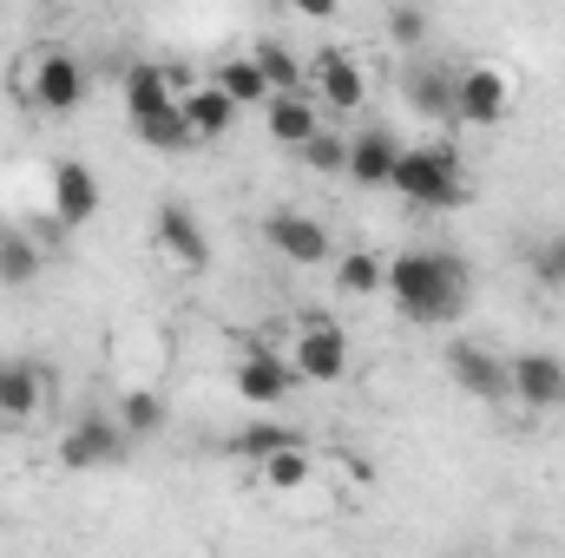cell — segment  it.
<instances>
[{
    "label": "cell",
    "mask_w": 565,
    "mask_h": 558,
    "mask_svg": "<svg viewBox=\"0 0 565 558\" xmlns=\"http://www.w3.org/2000/svg\"><path fill=\"white\" fill-rule=\"evenodd\" d=\"M264 244L277 250L282 264H329V257H335L329 230H322L309 211H270V217H264Z\"/></svg>",
    "instance_id": "obj_11"
},
{
    "label": "cell",
    "mask_w": 565,
    "mask_h": 558,
    "mask_svg": "<svg viewBox=\"0 0 565 558\" xmlns=\"http://www.w3.org/2000/svg\"><path fill=\"white\" fill-rule=\"evenodd\" d=\"M53 217L60 224H93L99 217V178L79 158H60L53 164Z\"/></svg>",
    "instance_id": "obj_16"
},
{
    "label": "cell",
    "mask_w": 565,
    "mask_h": 558,
    "mask_svg": "<svg viewBox=\"0 0 565 558\" xmlns=\"http://www.w3.org/2000/svg\"><path fill=\"white\" fill-rule=\"evenodd\" d=\"M264 132L277 144H289V151H302V144L322 132V112H316V99H302V93H296V99H270V106H264Z\"/></svg>",
    "instance_id": "obj_19"
},
{
    "label": "cell",
    "mask_w": 565,
    "mask_h": 558,
    "mask_svg": "<svg viewBox=\"0 0 565 558\" xmlns=\"http://www.w3.org/2000/svg\"><path fill=\"white\" fill-rule=\"evenodd\" d=\"M388 302L408 315V322H454L460 309H467V264L454 257V250H402V257H388Z\"/></svg>",
    "instance_id": "obj_1"
},
{
    "label": "cell",
    "mask_w": 565,
    "mask_h": 558,
    "mask_svg": "<svg viewBox=\"0 0 565 558\" xmlns=\"http://www.w3.org/2000/svg\"><path fill=\"white\" fill-rule=\"evenodd\" d=\"M257 480H264L270 493H296V486L309 480V447H289V453H270V460L257 466Z\"/></svg>",
    "instance_id": "obj_25"
},
{
    "label": "cell",
    "mask_w": 565,
    "mask_h": 558,
    "mask_svg": "<svg viewBox=\"0 0 565 558\" xmlns=\"http://www.w3.org/2000/svg\"><path fill=\"white\" fill-rule=\"evenodd\" d=\"M119 93H126V119H132V126H145V119H158V112H171V106H178V93H171L164 66H151V60L126 66Z\"/></svg>",
    "instance_id": "obj_17"
},
{
    "label": "cell",
    "mask_w": 565,
    "mask_h": 558,
    "mask_svg": "<svg viewBox=\"0 0 565 558\" xmlns=\"http://www.w3.org/2000/svg\"><path fill=\"white\" fill-rule=\"evenodd\" d=\"M369 99V73L355 66L349 46H322L316 60V112H362Z\"/></svg>",
    "instance_id": "obj_10"
},
{
    "label": "cell",
    "mask_w": 565,
    "mask_h": 558,
    "mask_svg": "<svg viewBox=\"0 0 565 558\" xmlns=\"http://www.w3.org/2000/svg\"><path fill=\"white\" fill-rule=\"evenodd\" d=\"M40 277V250L26 237H0V282H33Z\"/></svg>",
    "instance_id": "obj_28"
},
{
    "label": "cell",
    "mask_w": 565,
    "mask_h": 558,
    "mask_svg": "<svg viewBox=\"0 0 565 558\" xmlns=\"http://www.w3.org/2000/svg\"><path fill=\"white\" fill-rule=\"evenodd\" d=\"M289 368H296V382H316V388L342 382L349 375V335H342V322L322 315V309H302V335L289 342Z\"/></svg>",
    "instance_id": "obj_4"
},
{
    "label": "cell",
    "mask_w": 565,
    "mask_h": 558,
    "mask_svg": "<svg viewBox=\"0 0 565 558\" xmlns=\"http://www.w3.org/2000/svg\"><path fill=\"white\" fill-rule=\"evenodd\" d=\"M211 86H217L237 112H244V106H270V99H277V93H270V79H264V66H257L250 53H231V60L217 66V79H211Z\"/></svg>",
    "instance_id": "obj_20"
},
{
    "label": "cell",
    "mask_w": 565,
    "mask_h": 558,
    "mask_svg": "<svg viewBox=\"0 0 565 558\" xmlns=\"http://www.w3.org/2000/svg\"><path fill=\"white\" fill-rule=\"evenodd\" d=\"M113 420L126 427V440H151V433L164 427V395H151V388H126Z\"/></svg>",
    "instance_id": "obj_23"
},
{
    "label": "cell",
    "mask_w": 565,
    "mask_h": 558,
    "mask_svg": "<svg viewBox=\"0 0 565 558\" xmlns=\"http://www.w3.org/2000/svg\"><path fill=\"white\" fill-rule=\"evenodd\" d=\"M289 447H302V433L296 427H282V420H257V427H244V433H231V453L237 460H270V453H289Z\"/></svg>",
    "instance_id": "obj_22"
},
{
    "label": "cell",
    "mask_w": 565,
    "mask_h": 558,
    "mask_svg": "<svg viewBox=\"0 0 565 558\" xmlns=\"http://www.w3.org/2000/svg\"><path fill=\"white\" fill-rule=\"evenodd\" d=\"M126 427L113 415H79L66 427V440H60V466L66 473H93V466H113V460H126Z\"/></svg>",
    "instance_id": "obj_7"
},
{
    "label": "cell",
    "mask_w": 565,
    "mask_h": 558,
    "mask_svg": "<svg viewBox=\"0 0 565 558\" xmlns=\"http://www.w3.org/2000/svg\"><path fill=\"white\" fill-rule=\"evenodd\" d=\"M440 368L454 375V388L460 395H473V401H487V408H500V401H513V382H507V362L487 348V342H454L447 355H440Z\"/></svg>",
    "instance_id": "obj_6"
},
{
    "label": "cell",
    "mask_w": 565,
    "mask_h": 558,
    "mask_svg": "<svg viewBox=\"0 0 565 558\" xmlns=\"http://www.w3.org/2000/svg\"><path fill=\"white\" fill-rule=\"evenodd\" d=\"M388 191H402V197L422 204V211H454V204L467 197V184H460V151H454V144H402Z\"/></svg>",
    "instance_id": "obj_2"
},
{
    "label": "cell",
    "mask_w": 565,
    "mask_h": 558,
    "mask_svg": "<svg viewBox=\"0 0 565 558\" xmlns=\"http://www.w3.org/2000/svg\"><path fill=\"white\" fill-rule=\"evenodd\" d=\"M40 408H46V368L26 355H7L0 362V427H26Z\"/></svg>",
    "instance_id": "obj_14"
},
{
    "label": "cell",
    "mask_w": 565,
    "mask_h": 558,
    "mask_svg": "<svg viewBox=\"0 0 565 558\" xmlns=\"http://www.w3.org/2000/svg\"><path fill=\"white\" fill-rule=\"evenodd\" d=\"M86 60L73 53V46H33V66H26V79H20V93L40 106V112H53V119H66V112H79L86 106Z\"/></svg>",
    "instance_id": "obj_3"
},
{
    "label": "cell",
    "mask_w": 565,
    "mask_h": 558,
    "mask_svg": "<svg viewBox=\"0 0 565 558\" xmlns=\"http://www.w3.org/2000/svg\"><path fill=\"white\" fill-rule=\"evenodd\" d=\"M302 164H309V171H349V139L322 126L316 139L302 144Z\"/></svg>",
    "instance_id": "obj_29"
},
{
    "label": "cell",
    "mask_w": 565,
    "mask_h": 558,
    "mask_svg": "<svg viewBox=\"0 0 565 558\" xmlns=\"http://www.w3.org/2000/svg\"><path fill=\"white\" fill-rule=\"evenodd\" d=\"M250 60L264 66V79H270V93H277V99H296V86H302V66L289 60V46H282V40H257V46H250Z\"/></svg>",
    "instance_id": "obj_24"
},
{
    "label": "cell",
    "mask_w": 565,
    "mask_h": 558,
    "mask_svg": "<svg viewBox=\"0 0 565 558\" xmlns=\"http://www.w3.org/2000/svg\"><path fill=\"white\" fill-rule=\"evenodd\" d=\"M507 106H513L507 73H493V66H460V93H454V119H460V126H500Z\"/></svg>",
    "instance_id": "obj_12"
},
{
    "label": "cell",
    "mask_w": 565,
    "mask_h": 558,
    "mask_svg": "<svg viewBox=\"0 0 565 558\" xmlns=\"http://www.w3.org/2000/svg\"><path fill=\"white\" fill-rule=\"evenodd\" d=\"M382 282H388V257H375V250H342L335 257V289L342 296H382Z\"/></svg>",
    "instance_id": "obj_21"
},
{
    "label": "cell",
    "mask_w": 565,
    "mask_h": 558,
    "mask_svg": "<svg viewBox=\"0 0 565 558\" xmlns=\"http://www.w3.org/2000/svg\"><path fill=\"white\" fill-rule=\"evenodd\" d=\"M151 230H158V250H164L178 270H204V264H211V237H204V224H198V211H191V204L164 197Z\"/></svg>",
    "instance_id": "obj_13"
},
{
    "label": "cell",
    "mask_w": 565,
    "mask_h": 558,
    "mask_svg": "<svg viewBox=\"0 0 565 558\" xmlns=\"http://www.w3.org/2000/svg\"><path fill=\"white\" fill-rule=\"evenodd\" d=\"M533 270H540V282H559L565 289V237H553V244L533 257Z\"/></svg>",
    "instance_id": "obj_30"
},
{
    "label": "cell",
    "mask_w": 565,
    "mask_h": 558,
    "mask_svg": "<svg viewBox=\"0 0 565 558\" xmlns=\"http://www.w3.org/2000/svg\"><path fill=\"white\" fill-rule=\"evenodd\" d=\"M427 33H434V20H427L422 7H388V46L427 53Z\"/></svg>",
    "instance_id": "obj_27"
},
{
    "label": "cell",
    "mask_w": 565,
    "mask_h": 558,
    "mask_svg": "<svg viewBox=\"0 0 565 558\" xmlns=\"http://www.w3.org/2000/svg\"><path fill=\"white\" fill-rule=\"evenodd\" d=\"M395 158H402V139H395L388 126H362V132L349 139V171H342V178H355L362 191H388Z\"/></svg>",
    "instance_id": "obj_15"
},
{
    "label": "cell",
    "mask_w": 565,
    "mask_h": 558,
    "mask_svg": "<svg viewBox=\"0 0 565 558\" xmlns=\"http://www.w3.org/2000/svg\"><path fill=\"white\" fill-rule=\"evenodd\" d=\"M231 388H237V401H250V408H282V401L296 395V368H289V355H277V348H250V355L231 368Z\"/></svg>",
    "instance_id": "obj_8"
},
{
    "label": "cell",
    "mask_w": 565,
    "mask_h": 558,
    "mask_svg": "<svg viewBox=\"0 0 565 558\" xmlns=\"http://www.w3.org/2000/svg\"><path fill=\"white\" fill-rule=\"evenodd\" d=\"M402 93L422 119H454V93H460V66H447L440 53H415L402 73Z\"/></svg>",
    "instance_id": "obj_9"
},
{
    "label": "cell",
    "mask_w": 565,
    "mask_h": 558,
    "mask_svg": "<svg viewBox=\"0 0 565 558\" xmlns=\"http://www.w3.org/2000/svg\"><path fill=\"white\" fill-rule=\"evenodd\" d=\"M507 382H513V401L526 415H559L565 408V355L553 348H526L507 362Z\"/></svg>",
    "instance_id": "obj_5"
},
{
    "label": "cell",
    "mask_w": 565,
    "mask_h": 558,
    "mask_svg": "<svg viewBox=\"0 0 565 558\" xmlns=\"http://www.w3.org/2000/svg\"><path fill=\"white\" fill-rule=\"evenodd\" d=\"M132 132H139V144H151V151H184V144H198L178 106H171V112H158V119H145V126H132Z\"/></svg>",
    "instance_id": "obj_26"
},
{
    "label": "cell",
    "mask_w": 565,
    "mask_h": 558,
    "mask_svg": "<svg viewBox=\"0 0 565 558\" xmlns=\"http://www.w3.org/2000/svg\"><path fill=\"white\" fill-rule=\"evenodd\" d=\"M467 558H473V552H467Z\"/></svg>",
    "instance_id": "obj_31"
},
{
    "label": "cell",
    "mask_w": 565,
    "mask_h": 558,
    "mask_svg": "<svg viewBox=\"0 0 565 558\" xmlns=\"http://www.w3.org/2000/svg\"><path fill=\"white\" fill-rule=\"evenodd\" d=\"M178 112H184V126H191V139H198V144L224 139V132L237 126V106H231L217 86H191V93L178 99Z\"/></svg>",
    "instance_id": "obj_18"
}]
</instances>
